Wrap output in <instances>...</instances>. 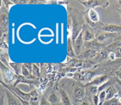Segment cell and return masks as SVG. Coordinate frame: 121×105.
Listing matches in <instances>:
<instances>
[{"mask_svg":"<svg viewBox=\"0 0 121 105\" xmlns=\"http://www.w3.org/2000/svg\"><path fill=\"white\" fill-rule=\"evenodd\" d=\"M98 96H99V105H103L104 103H105L106 96H107L106 91H103L101 92H100V93L98 94Z\"/></svg>","mask_w":121,"mask_h":105,"instance_id":"cell-25","label":"cell"},{"mask_svg":"<svg viewBox=\"0 0 121 105\" xmlns=\"http://www.w3.org/2000/svg\"><path fill=\"white\" fill-rule=\"evenodd\" d=\"M23 65H25L26 67L28 68V70L30 71L31 73H32V71H33V63H23Z\"/></svg>","mask_w":121,"mask_h":105,"instance_id":"cell-33","label":"cell"},{"mask_svg":"<svg viewBox=\"0 0 121 105\" xmlns=\"http://www.w3.org/2000/svg\"><path fill=\"white\" fill-rule=\"evenodd\" d=\"M5 97H6V104L7 105H20L22 104L20 100L15 96L14 94L10 92L8 89L4 91Z\"/></svg>","mask_w":121,"mask_h":105,"instance_id":"cell-7","label":"cell"},{"mask_svg":"<svg viewBox=\"0 0 121 105\" xmlns=\"http://www.w3.org/2000/svg\"><path fill=\"white\" fill-rule=\"evenodd\" d=\"M40 104L39 105H51V103H49V101L47 100V98H46L44 96H41L40 99Z\"/></svg>","mask_w":121,"mask_h":105,"instance_id":"cell-28","label":"cell"},{"mask_svg":"<svg viewBox=\"0 0 121 105\" xmlns=\"http://www.w3.org/2000/svg\"><path fill=\"white\" fill-rule=\"evenodd\" d=\"M108 58L111 59V60H114L115 59H116V56H115V54L114 53H110V54H108Z\"/></svg>","mask_w":121,"mask_h":105,"instance_id":"cell-34","label":"cell"},{"mask_svg":"<svg viewBox=\"0 0 121 105\" xmlns=\"http://www.w3.org/2000/svg\"><path fill=\"white\" fill-rule=\"evenodd\" d=\"M83 38H84V41H92L95 40V35L94 34L93 31L89 30V29H85L84 30L83 28Z\"/></svg>","mask_w":121,"mask_h":105,"instance_id":"cell-18","label":"cell"},{"mask_svg":"<svg viewBox=\"0 0 121 105\" xmlns=\"http://www.w3.org/2000/svg\"><path fill=\"white\" fill-rule=\"evenodd\" d=\"M113 53L115 54L116 58H121V47H117Z\"/></svg>","mask_w":121,"mask_h":105,"instance_id":"cell-29","label":"cell"},{"mask_svg":"<svg viewBox=\"0 0 121 105\" xmlns=\"http://www.w3.org/2000/svg\"><path fill=\"white\" fill-rule=\"evenodd\" d=\"M78 105H90V103H89V102L88 100L82 99V101H79V103H78Z\"/></svg>","mask_w":121,"mask_h":105,"instance_id":"cell-31","label":"cell"},{"mask_svg":"<svg viewBox=\"0 0 121 105\" xmlns=\"http://www.w3.org/2000/svg\"><path fill=\"white\" fill-rule=\"evenodd\" d=\"M98 88H99V87L95 86V85H90V86L85 87V89H86V94L92 95L93 96H95V95H98Z\"/></svg>","mask_w":121,"mask_h":105,"instance_id":"cell-21","label":"cell"},{"mask_svg":"<svg viewBox=\"0 0 121 105\" xmlns=\"http://www.w3.org/2000/svg\"><path fill=\"white\" fill-rule=\"evenodd\" d=\"M39 82L36 81V79H28L27 78L23 77L22 75H17L16 83L13 85H17L18 84H26L28 85H37Z\"/></svg>","mask_w":121,"mask_h":105,"instance_id":"cell-9","label":"cell"},{"mask_svg":"<svg viewBox=\"0 0 121 105\" xmlns=\"http://www.w3.org/2000/svg\"><path fill=\"white\" fill-rule=\"evenodd\" d=\"M95 75V73L94 71L91 70H83V71H77L74 73V76H73V78H74L76 81H87L89 80V78H92Z\"/></svg>","mask_w":121,"mask_h":105,"instance_id":"cell-3","label":"cell"},{"mask_svg":"<svg viewBox=\"0 0 121 105\" xmlns=\"http://www.w3.org/2000/svg\"><path fill=\"white\" fill-rule=\"evenodd\" d=\"M98 53L94 50H91V49H86V51L84 52L83 54H82L80 55V57L82 59H93L95 58L97 56Z\"/></svg>","mask_w":121,"mask_h":105,"instance_id":"cell-19","label":"cell"},{"mask_svg":"<svg viewBox=\"0 0 121 105\" xmlns=\"http://www.w3.org/2000/svg\"><path fill=\"white\" fill-rule=\"evenodd\" d=\"M84 47L87 49H91L95 52H100L103 50V48H106V45L101 43V42L98 41L97 40H94L92 41H87L84 42Z\"/></svg>","mask_w":121,"mask_h":105,"instance_id":"cell-4","label":"cell"},{"mask_svg":"<svg viewBox=\"0 0 121 105\" xmlns=\"http://www.w3.org/2000/svg\"><path fill=\"white\" fill-rule=\"evenodd\" d=\"M87 14H88V22L91 26H95V23L100 21L99 15L95 9H89Z\"/></svg>","mask_w":121,"mask_h":105,"instance_id":"cell-10","label":"cell"},{"mask_svg":"<svg viewBox=\"0 0 121 105\" xmlns=\"http://www.w3.org/2000/svg\"><path fill=\"white\" fill-rule=\"evenodd\" d=\"M47 100L49 101V103L52 105H56L60 101V96H59V94L56 93L55 91H52L51 93L48 94Z\"/></svg>","mask_w":121,"mask_h":105,"instance_id":"cell-15","label":"cell"},{"mask_svg":"<svg viewBox=\"0 0 121 105\" xmlns=\"http://www.w3.org/2000/svg\"><path fill=\"white\" fill-rule=\"evenodd\" d=\"M118 11H119V13H120V15H121V9H118Z\"/></svg>","mask_w":121,"mask_h":105,"instance_id":"cell-39","label":"cell"},{"mask_svg":"<svg viewBox=\"0 0 121 105\" xmlns=\"http://www.w3.org/2000/svg\"><path fill=\"white\" fill-rule=\"evenodd\" d=\"M66 63L69 64L70 67H73V68H80L83 65V62L77 59H70V62H66Z\"/></svg>","mask_w":121,"mask_h":105,"instance_id":"cell-20","label":"cell"},{"mask_svg":"<svg viewBox=\"0 0 121 105\" xmlns=\"http://www.w3.org/2000/svg\"><path fill=\"white\" fill-rule=\"evenodd\" d=\"M93 101H94V105H99V96L98 95L94 96Z\"/></svg>","mask_w":121,"mask_h":105,"instance_id":"cell-32","label":"cell"},{"mask_svg":"<svg viewBox=\"0 0 121 105\" xmlns=\"http://www.w3.org/2000/svg\"><path fill=\"white\" fill-rule=\"evenodd\" d=\"M118 4L121 6V0H119V1H118Z\"/></svg>","mask_w":121,"mask_h":105,"instance_id":"cell-37","label":"cell"},{"mask_svg":"<svg viewBox=\"0 0 121 105\" xmlns=\"http://www.w3.org/2000/svg\"><path fill=\"white\" fill-rule=\"evenodd\" d=\"M102 30L105 32L111 33V34H115V33H119L121 34V25H116V24H107L104 25L101 28Z\"/></svg>","mask_w":121,"mask_h":105,"instance_id":"cell-12","label":"cell"},{"mask_svg":"<svg viewBox=\"0 0 121 105\" xmlns=\"http://www.w3.org/2000/svg\"><path fill=\"white\" fill-rule=\"evenodd\" d=\"M0 68H1V81L6 84H14L17 78V75L15 73L14 71L10 70L3 62L0 63Z\"/></svg>","mask_w":121,"mask_h":105,"instance_id":"cell-1","label":"cell"},{"mask_svg":"<svg viewBox=\"0 0 121 105\" xmlns=\"http://www.w3.org/2000/svg\"><path fill=\"white\" fill-rule=\"evenodd\" d=\"M2 4L4 5V7L6 8V9H9L10 6L16 5L15 2H12V1H7V0H4V1H2Z\"/></svg>","mask_w":121,"mask_h":105,"instance_id":"cell-27","label":"cell"},{"mask_svg":"<svg viewBox=\"0 0 121 105\" xmlns=\"http://www.w3.org/2000/svg\"><path fill=\"white\" fill-rule=\"evenodd\" d=\"M116 76L119 80H121V68H120V70H119V71L116 72Z\"/></svg>","mask_w":121,"mask_h":105,"instance_id":"cell-35","label":"cell"},{"mask_svg":"<svg viewBox=\"0 0 121 105\" xmlns=\"http://www.w3.org/2000/svg\"><path fill=\"white\" fill-rule=\"evenodd\" d=\"M58 94L60 96V101L62 105H73L68 93L64 89H58Z\"/></svg>","mask_w":121,"mask_h":105,"instance_id":"cell-11","label":"cell"},{"mask_svg":"<svg viewBox=\"0 0 121 105\" xmlns=\"http://www.w3.org/2000/svg\"><path fill=\"white\" fill-rule=\"evenodd\" d=\"M32 74L35 76V78L40 77V69L39 67V65L35 63H33V71H32Z\"/></svg>","mask_w":121,"mask_h":105,"instance_id":"cell-24","label":"cell"},{"mask_svg":"<svg viewBox=\"0 0 121 105\" xmlns=\"http://www.w3.org/2000/svg\"><path fill=\"white\" fill-rule=\"evenodd\" d=\"M103 105H121L120 101L119 99V94L114 96L113 98H112V99L105 101V103Z\"/></svg>","mask_w":121,"mask_h":105,"instance_id":"cell-22","label":"cell"},{"mask_svg":"<svg viewBox=\"0 0 121 105\" xmlns=\"http://www.w3.org/2000/svg\"><path fill=\"white\" fill-rule=\"evenodd\" d=\"M85 95H86V89L82 85H78V86L75 87L73 90V96H74L75 100L77 102L82 100Z\"/></svg>","mask_w":121,"mask_h":105,"instance_id":"cell-6","label":"cell"},{"mask_svg":"<svg viewBox=\"0 0 121 105\" xmlns=\"http://www.w3.org/2000/svg\"><path fill=\"white\" fill-rule=\"evenodd\" d=\"M83 28H82V31L80 33V35H78V37L76 39L75 41H73V46H74V49H75V53L77 55H79L80 52H81L82 47L84 46L83 43Z\"/></svg>","mask_w":121,"mask_h":105,"instance_id":"cell-8","label":"cell"},{"mask_svg":"<svg viewBox=\"0 0 121 105\" xmlns=\"http://www.w3.org/2000/svg\"><path fill=\"white\" fill-rule=\"evenodd\" d=\"M108 78H109V77L106 74L105 75H100V76H97L96 78H94L93 80H91L90 82L85 84L84 87L90 86V85H95V86L100 87V85H102V84H104L105 83H107V80H108Z\"/></svg>","mask_w":121,"mask_h":105,"instance_id":"cell-5","label":"cell"},{"mask_svg":"<svg viewBox=\"0 0 121 105\" xmlns=\"http://www.w3.org/2000/svg\"><path fill=\"white\" fill-rule=\"evenodd\" d=\"M67 55L70 59H76L77 54L75 53L73 41L70 36H67Z\"/></svg>","mask_w":121,"mask_h":105,"instance_id":"cell-13","label":"cell"},{"mask_svg":"<svg viewBox=\"0 0 121 105\" xmlns=\"http://www.w3.org/2000/svg\"><path fill=\"white\" fill-rule=\"evenodd\" d=\"M119 101H120V103H121V96H119Z\"/></svg>","mask_w":121,"mask_h":105,"instance_id":"cell-38","label":"cell"},{"mask_svg":"<svg viewBox=\"0 0 121 105\" xmlns=\"http://www.w3.org/2000/svg\"><path fill=\"white\" fill-rule=\"evenodd\" d=\"M119 84H121V80H119Z\"/></svg>","mask_w":121,"mask_h":105,"instance_id":"cell-40","label":"cell"},{"mask_svg":"<svg viewBox=\"0 0 121 105\" xmlns=\"http://www.w3.org/2000/svg\"><path fill=\"white\" fill-rule=\"evenodd\" d=\"M1 33H4L7 31L8 26H9V16L7 13L5 12H1Z\"/></svg>","mask_w":121,"mask_h":105,"instance_id":"cell-14","label":"cell"},{"mask_svg":"<svg viewBox=\"0 0 121 105\" xmlns=\"http://www.w3.org/2000/svg\"><path fill=\"white\" fill-rule=\"evenodd\" d=\"M9 66L15 72L16 75H22V63H17V62H9Z\"/></svg>","mask_w":121,"mask_h":105,"instance_id":"cell-17","label":"cell"},{"mask_svg":"<svg viewBox=\"0 0 121 105\" xmlns=\"http://www.w3.org/2000/svg\"><path fill=\"white\" fill-rule=\"evenodd\" d=\"M5 93H4V92H2L1 93V104L0 105H5V103H6V101H5Z\"/></svg>","mask_w":121,"mask_h":105,"instance_id":"cell-30","label":"cell"},{"mask_svg":"<svg viewBox=\"0 0 121 105\" xmlns=\"http://www.w3.org/2000/svg\"><path fill=\"white\" fill-rule=\"evenodd\" d=\"M80 4L83 5L86 9H94L96 7L106 8L109 5V2L107 0H89V1H79Z\"/></svg>","mask_w":121,"mask_h":105,"instance_id":"cell-2","label":"cell"},{"mask_svg":"<svg viewBox=\"0 0 121 105\" xmlns=\"http://www.w3.org/2000/svg\"><path fill=\"white\" fill-rule=\"evenodd\" d=\"M106 94H107V96H106V101H107V100H110V99L113 98L115 96H117L118 92H117V90L112 85H110L106 90Z\"/></svg>","mask_w":121,"mask_h":105,"instance_id":"cell-16","label":"cell"},{"mask_svg":"<svg viewBox=\"0 0 121 105\" xmlns=\"http://www.w3.org/2000/svg\"><path fill=\"white\" fill-rule=\"evenodd\" d=\"M98 58L100 60H105L108 58V54H107V52L106 50H101L98 53Z\"/></svg>","mask_w":121,"mask_h":105,"instance_id":"cell-26","label":"cell"},{"mask_svg":"<svg viewBox=\"0 0 121 105\" xmlns=\"http://www.w3.org/2000/svg\"><path fill=\"white\" fill-rule=\"evenodd\" d=\"M112 35H113V34H111V33H107V32L101 33V34H100V35H98V37L96 40H97L98 41L103 43V42L107 40V38H109L110 36H112Z\"/></svg>","mask_w":121,"mask_h":105,"instance_id":"cell-23","label":"cell"},{"mask_svg":"<svg viewBox=\"0 0 121 105\" xmlns=\"http://www.w3.org/2000/svg\"><path fill=\"white\" fill-rule=\"evenodd\" d=\"M65 76H66L67 78H73L74 73H66V74H65Z\"/></svg>","mask_w":121,"mask_h":105,"instance_id":"cell-36","label":"cell"}]
</instances>
